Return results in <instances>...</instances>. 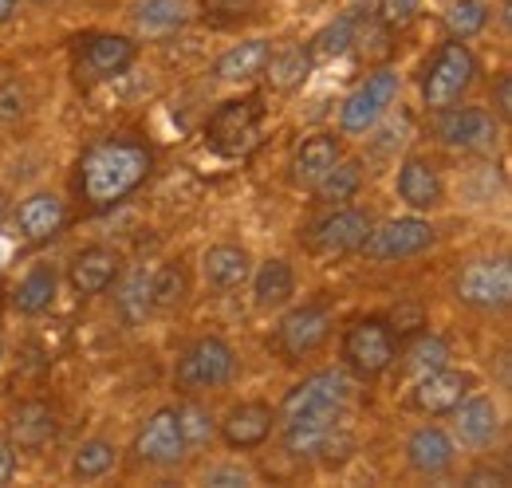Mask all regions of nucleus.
Wrapping results in <instances>:
<instances>
[{
	"label": "nucleus",
	"instance_id": "e433bc0d",
	"mask_svg": "<svg viewBox=\"0 0 512 488\" xmlns=\"http://www.w3.org/2000/svg\"><path fill=\"white\" fill-rule=\"evenodd\" d=\"M449 363V343L446 339H438V335H418L414 339V347L406 351V370L410 374H430V370H438V366Z\"/></svg>",
	"mask_w": 512,
	"mask_h": 488
},
{
	"label": "nucleus",
	"instance_id": "2eb2a0df",
	"mask_svg": "<svg viewBox=\"0 0 512 488\" xmlns=\"http://www.w3.org/2000/svg\"><path fill=\"white\" fill-rule=\"evenodd\" d=\"M371 233V213L363 209H335L327 213L320 225L312 229V248L320 256H347V252H359V244L367 241Z\"/></svg>",
	"mask_w": 512,
	"mask_h": 488
},
{
	"label": "nucleus",
	"instance_id": "de8ad7c7",
	"mask_svg": "<svg viewBox=\"0 0 512 488\" xmlns=\"http://www.w3.org/2000/svg\"><path fill=\"white\" fill-rule=\"evenodd\" d=\"M16 8H20V0H0V24H4V20H12V12H16Z\"/></svg>",
	"mask_w": 512,
	"mask_h": 488
},
{
	"label": "nucleus",
	"instance_id": "72a5a7b5",
	"mask_svg": "<svg viewBox=\"0 0 512 488\" xmlns=\"http://www.w3.org/2000/svg\"><path fill=\"white\" fill-rule=\"evenodd\" d=\"M355 12H347V16H339V20H331V24H323L320 32H316V40L308 44V56L312 60H335V56H343L351 44H355Z\"/></svg>",
	"mask_w": 512,
	"mask_h": 488
},
{
	"label": "nucleus",
	"instance_id": "c85d7f7f",
	"mask_svg": "<svg viewBox=\"0 0 512 488\" xmlns=\"http://www.w3.org/2000/svg\"><path fill=\"white\" fill-rule=\"evenodd\" d=\"M343 410L339 414H308V418H292L284 422V449L292 457H316L323 445V437L339 426Z\"/></svg>",
	"mask_w": 512,
	"mask_h": 488
},
{
	"label": "nucleus",
	"instance_id": "09e8293b",
	"mask_svg": "<svg viewBox=\"0 0 512 488\" xmlns=\"http://www.w3.org/2000/svg\"><path fill=\"white\" fill-rule=\"evenodd\" d=\"M0 359H4V343H0Z\"/></svg>",
	"mask_w": 512,
	"mask_h": 488
},
{
	"label": "nucleus",
	"instance_id": "ddd939ff",
	"mask_svg": "<svg viewBox=\"0 0 512 488\" xmlns=\"http://www.w3.org/2000/svg\"><path fill=\"white\" fill-rule=\"evenodd\" d=\"M138 56V48L130 44L127 36H91L79 56H75V79L79 83H107V79H119L130 63Z\"/></svg>",
	"mask_w": 512,
	"mask_h": 488
},
{
	"label": "nucleus",
	"instance_id": "7c9ffc66",
	"mask_svg": "<svg viewBox=\"0 0 512 488\" xmlns=\"http://www.w3.org/2000/svg\"><path fill=\"white\" fill-rule=\"evenodd\" d=\"M115 304L123 311L127 323H142L154 307V272L150 268H130L115 292Z\"/></svg>",
	"mask_w": 512,
	"mask_h": 488
},
{
	"label": "nucleus",
	"instance_id": "473e14b6",
	"mask_svg": "<svg viewBox=\"0 0 512 488\" xmlns=\"http://www.w3.org/2000/svg\"><path fill=\"white\" fill-rule=\"evenodd\" d=\"M115 457H119V449H115L111 441L91 437V441H83V445L75 449L71 473H75L79 481H99V477H107V473L115 469Z\"/></svg>",
	"mask_w": 512,
	"mask_h": 488
},
{
	"label": "nucleus",
	"instance_id": "8fccbe9b",
	"mask_svg": "<svg viewBox=\"0 0 512 488\" xmlns=\"http://www.w3.org/2000/svg\"><path fill=\"white\" fill-rule=\"evenodd\" d=\"M0 209H4V205H0Z\"/></svg>",
	"mask_w": 512,
	"mask_h": 488
},
{
	"label": "nucleus",
	"instance_id": "5701e85b",
	"mask_svg": "<svg viewBox=\"0 0 512 488\" xmlns=\"http://www.w3.org/2000/svg\"><path fill=\"white\" fill-rule=\"evenodd\" d=\"M130 20L142 36H170L190 24L193 8L190 0H134Z\"/></svg>",
	"mask_w": 512,
	"mask_h": 488
},
{
	"label": "nucleus",
	"instance_id": "6ab92c4d",
	"mask_svg": "<svg viewBox=\"0 0 512 488\" xmlns=\"http://www.w3.org/2000/svg\"><path fill=\"white\" fill-rule=\"evenodd\" d=\"M453 457H457L453 437L442 426H422L406 437V461L422 477H442V473H449L453 469Z\"/></svg>",
	"mask_w": 512,
	"mask_h": 488
},
{
	"label": "nucleus",
	"instance_id": "9d476101",
	"mask_svg": "<svg viewBox=\"0 0 512 488\" xmlns=\"http://www.w3.org/2000/svg\"><path fill=\"white\" fill-rule=\"evenodd\" d=\"M394 95H398V71L383 67V71L367 75V83H363L359 91H351L347 103L339 107V126H343V134H367V130L386 115V107L394 103Z\"/></svg>",
	"mask_w": 512,
	"mask_h": 488
},
{
	"label": "nucleus",
	"instance_id": "a211bd4d",
	"mask_svg": "<svg viewBox=\"0 0 512 488\" xmlns=\"http://www.w3.org/2000/svg\"><path fill=\"white\" fill-rule=\"evenodd\" d=\"M398 197L414 209V213H430L442 205L446 197V185H442V174L434 162L426 158H406L398 166Z\"/></svg>",
	"mask_w": 512,
	"mask_h": 488
},
{
	"label": "nucleus",
	"instance_id": "412c9836",
	"mask_svg": "<svg viewBox=\"0 0 512 488\" xmlns=\"http://www.w3.org/2000/svg\"><path fill=\"white\" fill-rule=\"evenodd\" d=\"M272 422H276L272 406H264V402H241V406H233V410L225 414L221 437H225L229 449H256V445L268 441Z\"/></svg>",
	"mask_w": 512,
	"mask_h": 488
},
{
	"label": "nucleus",
	"instance_id": "a18cd8bd",
	"mask_svg": "<svg viewBox=\"0 0 512 488\" xmlns=\"http://www.w3.org/2000/svg\"><path fill=\"white\" fill-rule=\"evenodd\" d=\"M493 103H497V115H501V119H509L512 115V75H501V79H497Z\"/></svg>",
	"mask_w": 512,
	"mask_h": 488
},
{
	"label": "nucleus",
	"instance_id": "c9c22d12",
	"mask_svg": "<svg viewBox=\"0 0 512 488\" xmlns=\"http://www.w3.org/2000/svg\"><path fill=\"white\" fill-rule=\"evenodd\" d=\"M186 292H190V284H186V268L178 260H170V264H162L154 272V307L170 311V307H178L186 300Z\"/></svg>",
	"mask_w": 512,
	"mask_h": 488
},
{
	"label": "nucleus",
	"instance_id": "c756f323",
	"mask_svg": "<svg viewBox=\"0 0 512 488\" xmlns=\"http://www.w3.org/2000/svg\"><path fill=\"white\" fill-rule=\"evenodd\" d=\"M56 292H60V276H56V268H32L20 284H16V292H12V304L20 315H40V311H48V307L56 304Z\"/></svg>",
	"mask_w": 512,
	"mask_h": 488
},
{
	"label": "nucleus",
	"instance_id": "f3484780",
	"mask_svg": "<svg viewBox=\"0 0 512 488\" xmlns=\"http://www.w3.org/2000/svg\"><path fill=\"white\" fill-rule=\"evenodd\" d=\"M64 221H67V205L64 197L52 193V189H40V193L24 197L20 209H16V229H20V237L28 244L52 241L64 229Z\"/></svg>",
	"mask_w": 512,
	"mask_h": 488
},
{
	"label": "nucleus",
	"instance_id": "f8f14e48",
	"mask_svg": "<svg viewBox=\"0 0 512 488\" xmlns=\"http://www.w3.org/2000/svg\"><path fill=\"white\" fill-rule=\"evenodd\" d=\"M134 453L154 465V469H174L182 457H186V437L178 426V410L174 406H162L146 418V426L138 429V441H134Z\"/></svg>",
	"mask_w": 512,
	"mask_h": 488
},
{
	"label": "nucleus",
	"instance_id": "39448f33",
	"mask_svg": "<svg viewBox=\"0 0 512 488\" xmlns=\"http://www.w3.org/2000/svg\"><path fill=\"white\" fill-rule=\"evenodd\" d=\"M438 233L430 221L422 217H394L386 225H371L367 241L359 244V252L375 264H394V260H410V256H422L426 248H434Z\"/></svg>",
	"mask_w": 512,
	"mask_h": 488
},
{
	"label": "nucleus",
	"instance_id": "20e7f679",
	"mask_svg": "<svg viewBox=\"0 0 512 488\" xmlns=\"http://www.w3.org/2000/svg\"><path fill=\"white\" fill-rule=\"evenodd\" d=\"M457 300L465 307H477V311H501L512 300V268L505 256H481V260H469L461 272H457V284H453Z\"/></svg>",
	"mask_w": 512,
	"mask_h": 488
},
{
	"label": "nucleus",
	"instance_id": "6e6552de",
	"mask_svg": "<svg viewBox=\"0 0 512 488\" xmlns=\"http://www.w3.org/2000/svg\"><path fill=\"white\" fill-rule=\"evenodd\" d=\"M237 374V355L225 339L205 335L178 359V386L182 390H217Z\"/></svg>",
	"mask_w": 512,
	"mask_h": 488
},
{
	"label": "nucleus",
	"instance_id": "423d86ee",
	"mask_svg": "<svg viewBox=\"0 0 512 488\" xmlns=\"http://www.w3.org/2000/svg\"><path fill=\"white\" fill-rule=\"evenodd\" d=\"M351 398V378L343 370H316L304 382H296L284 402H280V418H308V414H339Z\"/></svg>",
	"mask_w": 512,
	"mask_h": 488
},
{
	"label": "nucleus",
	"instance_id": "79ce46f5",
	"mask_svg": "<svg viewBox=\"0 0 512 488\" xmlns=\"http://www.w3.org/2000/svg\"><path fill=\"white\" fill-rule=\"evenodd\" d=\"M256 0H201L205 16L217 20V24H233V20H245L253 12Z\"/></svg>",
	"mask_w": 512,
	"mask_h": 488
},
{
	"label": "nucleus",
	"instance_id": "7ed1b4c3",
	"mask_svg": "<svg viewBox=\"0 0 512 488\" xmlns=\"http://www.w3.org/2000/svg\"><path fill=\"white\" fill-rule=\"evenodd\" d=\"M398 359V335L379 315L355 319L343 335V363L351 366L359 378H379Z\"/></svg>",
	"mask_w": 512,
	"mask_h": 488
},
{
	"label": "nucleus",
	"instance_id": "bb28decb",
	"mask_svg": "<svg viewBox=\"0 0 512 488\" xmlns=\"http://www.w3.org/2000/svg\"><path fill=\"white\" fill-rule=\"evenodd\" d=\"M272 56V44L268 40H245V44H233L221 60L213 63V75L221 83H245V79H256L264 71V63Z\"/></svg>",
	"mask_w": 512,
	"mask_h": 488
},
{
	"label": "nucleus",
	"instance_id": "ea45409f",
	"mask_svg": "<svg viewBox=\"0 0 512 488\" xmlns=\"http://www.w3.org/2000/svg\"><path fill=\"white\" fill-rule=\"evenodd\" d=\"M418 8H422V0H379V24L390 28V32H398V28L414 24Z\"/></svg>",
	"mask_w": 512,
	"mask_h": 488
},
{
	"label": "nucleus",
	"instance_id": "dca6fc26",
	"mask_svg": "<svg viewBox=\"0 0 512 488\" xmlns=\"http://www.w3.org/2000/svg\"><path fill=\"white\" fill-rule=\"evenodd\" d=\"M119 268H123V260H119L115 248L91 244V248H83V252L71 256L67 280H71L75 296H99V292H107L119 280Z\"/></svg>",
	"mask_w": 512,
	"mask_h": 488
},
{
	"label": "nucleus",
	"instance_id": "aec40b11",
	"mask_svg": "<svg viewBox=\"0 0 512 488\" xmlns=\"http://www.w3.org/2000/svg\"><path fill=\"white\" fill-rule=\"evenodd\" d=\"M453 433L461 445H473V449H485L497 441L501 433V410L493 398H461V406L453 410Z\"/></svg>",
	"mask_w": 512,
	"mask_h": 488
},
{
	"label": "nucleus",
	"instance_id": "58836bf2",
	"mask_svg": "<svg viewBox=\"0 0 512 488\" xmlns=\"http://www.w3.org/2000/svg\"><path fill=\"white\" fill-rule=\"evenodd\" d=\"M351 453H355V433L351 429H343V426H335L327 437H323V445H320V457L327 469H339V465H347L351 461Z\"/></svg>",
	"mask_w": 512,
	"mask_h": 488
},
{
	"label": "nucleus",
	"instance_id": "f03ea898",
	"mask_svg": "<svg viewBox=\"0 0 512 488\" xmlns=\"http://www.w3.org/2000/svg\"><path fill=\"white\" fill-rule=\"evenodd\" d=\"M473 79H477V60H473V52H469L461 40H449V44L438 48L434 63H430L426 75H422V99H426L430 111H446V107L461 103V99L469 95Z\"/></svg>",
	"mask_w": 512,
	"mask_h": 488
},
{
	"label": "nucleus",
	"instance_id": "4c0bfd02",
	"mask_svg": "<svg viewBox=\"0 0 512 488\" xmlns=\"http://www.w3.org/2000/svg\"><path fill=\"white\" fill-rule=\"evenodd\" d=\"M178 426H182V437H186V449L209 445L213 433H217L213 414H209L201 402H182V406H178Z\"/></svg>",
	"mask_w": 512,
	"mask_h": 488
},
{
	"label": "nucleus",
	"instance_id": "c03bdc74",
	"mask_svg": "<svg viewBox=\"0 0 512 488\" xmlns=\"http://www.w3.org/2000/svg\"><path fill=\"white\" fill-rule=\"evenodd\" d=\"M12 477H16V445L0 437V488L12 485Z\"/></svg>",
	"mask_w": 512,
	"mask_h": 488
},
{
	"label": "nucleus",
	"instance_id": "4be33fe9",
	"mask_svg": "<svg viewBox=\"0 0 512 488\" xmlns=\"http://www.w3.org/2000/svg\"><path fill=\"white\" fill-rule=\"evenodd\" d=\"M201 272H205V284L209 288L229 292V288H241L253 276V256L241 244H213L201 256Z\"/></svg>",
	"mask_w": 512,
	"mask_h": 488
},
{
	"label": "nucleus",
	"instance_id": "393cba45",
	"mask_svg": "<svg viewBox=\"0 0 512 488\" xmlns=\"http://www.w3.org/2000/svg\"><path fill=\"white\" fill-rule=\"evenodd\" d=\"M56 433H60V422H56V410L48 402H24L12 414V445L44 449L48 441H56Z\"/></svg>",
	"mask_w": 512,
	"mask_h": 488
},
{
	"label": "nucleus",
	"instance_id": "9b49d317",
	"mask_svg": "<svg viewBox=\"0 0 512 488\" xmlns=\"http://www.w3.org/2000/svg\"><path fill=\"white\" fill-rule=\"evenodd\" d=\"M331 335V311L320 304H304L296 311H288L276 327V347L288 363H300L308 355H316Z\"/></svg>",
	"mask_w": 512,
	"mask_h": 488
},
{
	"label": "nucleus",
	"instance_id": "1a4fd4ad",
	"mask_svg": "<svg viewBox=\"0 0 512 488\" xmlns=\"http://www.w3.org/2000/svg\"><path fill=\"white\" fill-rule=\"evenodd\" d=\"M438 138L446 142L449 150H461V154H485L497 146L501 138V122L493 111L485 107H446L442 119H438Z\"/></svg>",
	"mask_w": 512,
	"mask_h": 488
},
{
	"label": "nucleus",
	"instance_id": "49530a36",
	"mask_svg": "<svg viewBox=\"0 0 512 488\" xmlns=\"http://www.w3.org/2000/svg\"><path fill=\"white\" fill-rule=\"evenodd\" d=\"M469 485L481 488V485H509V477L501 473V469H477V473H469Z\"/></svg>",
	"mask_w": 512,
	"mask_h": 488
},
{
	"label": "nucleus",
	"instance_id": "b1692460",
	"mask_svg": "<svg viewBox=\"0 0 512 488\" xmlns=\"http://www.w3.org/2000/svg\"><path fill=\"white\" fill-rule=\"evenodd\" d=\"M253 296L260 311H276V307L288 304L296 296V272H292V264L280 260V256L264 260L253 276Z\"/></svg>",
	"mask_w": 512,
	"mask_h": 488
},
{
	"label": "nucleus",
	"instance_id": "cd10ccee",
	"mask_svg": "<svg viewBox=\"0 0 512 488\" xmlns=\"http://www.w3.org/2000/svg\"><path fill=\"white\" fill-rule=\"evenodd\" d=\"M312 67H316V60L308 56V48H288V52H280V56H268L260 75L268 79V87H272L276 95H292L296 87L308 83Z\"/></svg>",
	"mask_w": 512,
	"mask_h": 488
},
{
	"label": "nucleus",
	"instance_id": "f257e3e1",
	"mask_svg": "<svg viewBox=\"0 0 512 488\" xmlns=\"http://www.w3.org/2000/svg\"><path fill=\"white\" fill-rule=\"evenodd\" d=\"M154 154L134 138H107L79 162V193L91 209H115L150 178Z\"/></svg>",
	"mask_w": 512,
	"mask_h": 488
},
{
	"label": "nucleus",
	"instance_id": "0eeeda50",
	"mask_svg": "<svg viewBox=\"0 0 512 488\" xmlns=\"http://www.w3.org/2000/svg\"><path fill=\"white\" fill-rule=\"evenodd\" d=\"M256 134H260V103L256 99H229L205 122L209 146L217 154H225V158L249 154L256 146Z\"/></svg>",
	"mask_w": 512,
	"mask_h": 488
},
{
	"label": "nucleus",
	"instance_id": "f704fd0d",
	"mask_svg": "<svg viewBox=\"0 0 512 488\" xmlns=\"http://www.w3.org/2000/svg\"><path fill=\"white\" fill-rule=\"evenodd\" d=\"M489 24V4L485 0H453L446 12V28L453 40H473Z\"/></svg>",
	"mask_w": 512,
	"mask_h": 488
},
{
	"label": "nucleus",
	"instance_id": "a878e982",
	"mask_svg": "<svg viewBox=\"0 0 512 488\" xmlns=\"http://www.w3.org/2000/svg\"><path fill=\"white\" fill-rule=\"evenodd\" d=\"M339 162V138L335 134H312L300 142L296 158H292V178L300 185H316Z\"/></svg>",
	"mask_w": 512,
	"mask_h": 488
},
{
	"label": "nucleus",
	"instance_id": "2f4dec72",
	"mask_svg": "<svg viewBox=\"0 0 512 488\" xmlns=\"http://www.w3.org/2000/svg\"><path fill=\"white\" fill-rule=\"evenodd\" d=\"M359 185H363V166L339 158L312 189H316V197H320L323 205H343V201H351L359 193Z\"/></svg>",
	"mask_w": 512,
	"mask_h": 488
},
{
	"label": "nucleus",
	"instance_id": "37998d69",
	"mask_svg": "<svg viewBox=\"0 0 512 488\" xmlns=\"http://www.w3.org/2000/svg\"><path fill=\"white\" fill-rule=\"evenodd\" d=\"M205 485L245 488V485H253V473H249V469H241V465H221V469H209V473H205Z\"/></svg>",
	"mask_w": 512,
	"mask_h": 488
},
{
	"label": "nucleus",
	"instance_id": "a19ab883",
	"mask_svg": "<svg viewBox=\"0 0 512 488\" xmlns=\"http://www.w3.org/2000/svg\"><path fill=\"white\" fill-rule=\"evenodd\" d=\"M24 111H28V91L16 79L0 83V122H20Z\"/></svg>",
	"mask_w": 512,
	"mask_h": 488
},
{
	"label": "nucleus",
	"instance_id": "4468645a",
	"mask_svg": "<svg viewBox=\"0 0 512 488\" xmlns=\"http://www.w3.org/2000/svg\"><path fill=\"white\" fill-rule=\"evenodd\" d=\"M473 378L461 374V370H449V366H438L430 374H422L410 390V410L426 414V418H442V414H453L461 406V398L469 394Z\"/></svg>",
	"mask_w": 512,
	"mask_h": 488
}]
</instances>
